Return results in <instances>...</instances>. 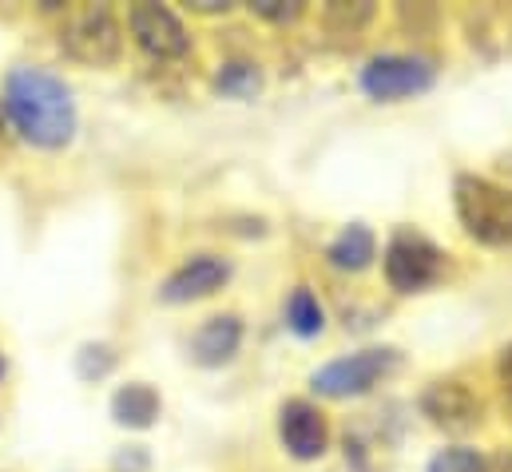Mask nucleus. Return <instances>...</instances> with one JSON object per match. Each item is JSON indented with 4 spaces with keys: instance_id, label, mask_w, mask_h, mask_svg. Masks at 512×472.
Returning <instances> with one entry per match:
<instances>
[{
    "instance_id": "7",
    "label": "nucleus",
    "mask_w": 512,
    "mask_h": 472,
    "mask_svg": "<svg viewBox=\"0 0 512 472\" xmlns=\"http://www.w3.org/2000/svg\"><path fill=\"white\" fill-rule=\"evenodd\" d=\"M128 24H131V36L135 44L155 56V60H175L187 52V28L179 24V16L163 4H135L128 12Z\"/></svg>"
},
{
    "instance_id": "12",
    "label": "nucleus",
    "mask_w": 512,
    "mask_h": 472,
    "mask_svg": "<svg viewBox=\"0 0 512 472\" xmlns=\"http://www.w3.org/2000/svg\"><path fill=\"white\" fill-rule=\"evenodd\" d=\"M374 250H378L374 235H370L362 223H354V227H346L342 235L326 246V258H330V266H338V270H366V266L374 262Z\"/></svg>"
},
{
    "instance_id": "11",
    "label": "nucleus",
    "mask_w": 512,
    "mask_h": 472,
    "mask_svg": "<svg viewBox=\"0 0 512 472\" xmlns=\"http://www.w3.org/2000/svg\"><path fill=\"white\" fill-rule=\"evenodd\" d=\"M239 342H243V322L235 314H219V318H211V322L199 326L191 350H195L199 365H223V361L235 357Z\"/></svg>"
},
{
    "instance_id": "15",
    "label": "nucleus",
    "mask_w": 512,
    "mask_h": 472,
    "mask_svg": "<svg viewBox=\"0 0 512 472\" xmlns=\"http://www.w3.org/2000/svg\"><path fill=\"white\" fill-rule=\"evenodd\" d=\"M215 88L223 92V96H235V100H247V96H255L258 88H262V76H258L255 64H243V60H231V64H223L219 68V76H215Z\"/></svg>"
},
{
    "instance_id": "17",
    "label": "nucleus",
    "mask_w": 512,
    "mask_h": 472,
    "mask_svg": "<svg viewBox=\"0 0 512 472\" xmlns=\"http://www.w3.org/2000/svg\"><path fill=\"white\" fill-rule=\"evenodd\" d=\"M255 12L258 16H266V20H278V24H282V20H298V12H302V8H298V4H290V8H278V4H255Z\"/></svg>"
},
{
    "instance_id": "8",
    "label": "nucleus",
    "mask_w": 512,
    "mask_h": 472,
    "mask_svg": "<svg viewBox=\"0 0 512 472\" xmlns=\"http://www.w3.org/2000/svg\"><path fill=\"white\" fill-rule=\"evenodd\" d=\"M278 437H282L286 453L298 457V461L322 457L326 453V441H330L326 417L310 401H286L282 405V413H278Z\"/></svg>"
},
{
    "instance_id": "10",
    "label": "nucleus",
    "mask_w": 512,
    "mask_h": 472,
    "mask_svg": "<svg viewBox=\"0 0 512 472\" xmlns=\"http://www.w3.org/2000/svg\"><path fill=\"white\" fill-rule=\"evenodd\" d=\"M231 278V266L223 262V258H215V254H199V258H191V262H183L167 282H163V302H199V298H207V294H215L223 282Z\"/></svg>"
},
{
    "instance_id": "2",
    "label": "nucleus",
    "mask_w": 512,
    "mask_h": 472,
    "mask_svg": "<svg viewBox=\"0 0 512 472\" xmlns=\"http://www.w3.org/2000/svg\"><path fill=\"white\" fill-rule=\"evenodd\" d=\"M461 227L485 246H509L512 242V191L497 187L481 175H461L453 187Z\"/></svg>"
},
{
    "instance_id": "1",
    "label": "nucleus",
    "mask_w": 512,
    "mask_h": 472,
    "mask_svg": "<svg viewBox=\"0 0 512 472\" xmlns=\"http://www.w3.org/2000/svg\"><path fill=\"white\" fill-rule=\"evenodd\" d=\"M4 116L32 147H64L76 131V104L64 80L44 68H12L4 80Z\"/></svg>"
},
{
    "instance_id": "14",
    "label": "nucleus",
    "mask_w": 512,
    "mask_h": 472,
    "mask_svg": "<svg viewBox=\"0 0 512 472\" xmlns=\"http://www.w3.org/2000/svg\"><path fill=\"white\" fill-rule=\"evenodd\" d=\"M286 322H290V330H294L298 338H318V334H322L326 314H322L318 298H314L306 286H298V290L286 298Z\"/></svg>"
},
{
    "instance_id": "3",
    "label": "nucleus",
    "mask_w": 512,
    "mask_h": 472,
    "mask_svg": "<svg viewBox=\"0 0 512 472\" xmlns=\"http://www.w3.org/2000/svg\"><path fill=\"white\" fill-rule=\"evenodd\" d=\"M397 365H401V354H397V350H362V354L338 357V361L322 365L310 385H314L322 397H362V393H370L374 385H382Z\"/></svg>"
},
{
    "instance_id": "6",
    "label": "nucleus",
    "mask_w": 512,
    "mask_h": 472,
    "mask_svg": "<svg viewBox=\"0 0 512 472\" xmlns=\"http://www.w3.org/2000/svg\"><path fill=\"white\" fill-rule=\"evenodd\" d=\"M385 278L397 294H417L441 278V250L413 231H397L385 246Z\"/></svg>"
},
{
    "instance_id": "19",
    "label": "nucleus",
    "mask_w": 512,
    "mask_h": 472,
    "mask_svg": "<svg viewBox=\"0 0 512 472\" xmlns=\"http://www.w3.org/2000/svg\"><path fill=\"white\" fill-rule=\"evenodd\" d=\"M0 377H4V357H0Z\"/></svg>"
},
{
    "instance_id": "4",
    "label": "nucleus",
    "mask_w": 512,
    "mask_h": 472,
    "mask_svg": "<svg viewBox=\"0 0 512 472\" xmlns=\"http://www.w3.org/2000/svg\"><path fill=\"white\" fill-rule=\"evenodd\" d=\"M433 80H437V68L425 56H374L362 68V92L378 104L421 96L433 88Z\"/></svg>"
},
{
    "instance_id": "18",
    "label": "nucleus",
    "mask_w": 512,
    "mask_h": 472,
    "mask_svg": "<svg viewBox=\"0 0 512 472\" xmlns=\"http://www.w3.org/2000/svg\"><path fill=\"white\" fill-rule=\"evenodd\" d=\"M501 381H505V389L512 393V346L501 354Z\"/></svg>"
},
{
    "instance_id": "9",
    "label": "nucleus",
    "mask_w": 512,
    "mask_h": 472,
    "mask_svg": "<svg viewBox=\"0 0 512 472\" xmlns=\"http://www.w3.org/2000/svg\"><path fill=\"white\" fill-rule=\"evenodd\" d=\"M421 409L433 425H441L449 433H465L481 421V401L461 381H433L421 397Z\"/></svg>"
},
{
    "instance_id": "13",
    "label": "nucleus",
    "mask_w": 512,
    "mask_h": 472,
    "mask_svg": "<svg viewBox=\"0 0 512 472\" xmlns=\"http://www.w3.org/2000/svg\"><path fill=\"white\" fill-rule=\"evenodd\" d=\"M112 417L128 429H147L155 417H159V397L151 385H124L116 397H112Z\"/></svg>"
},
{
    "instance_id": "16",
    "label": "nucleus",
    "mask_w": 512,
    "mask_h": 472,
    "mask_svg": "<svg viewBox=\"0 0 512 472\" xmlns=\"http://www.w3.org/2000/svg\"><path fill=\"white\" fill-rule=\"evenodd\" d=\"M429 472H489L477 449H445L429 461Z\"/></svg>"
},
{
    "instance_id": "5",
    "label": "nucleus",
    "mask_w": 512,
    "mask_h": 472,
    "mask_svg": "<svg viewBox=\"0 0 512 472\" xmlns=\"http://www.w3.org/2000/svg\"><path fill=\"white\" fill-rule=\"evenodd\" d=\"M60 44L72 60L92 64V68H108L120 60V24L108 8H84L64 24Z\"/></svg>"
}]
</instances>
